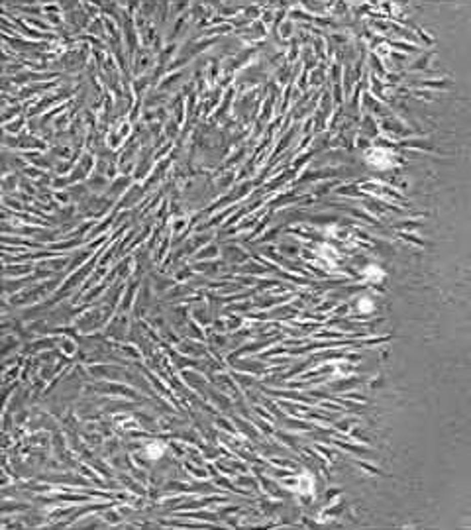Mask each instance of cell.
Returning <instances> with one entry per match:
<instances>
[{"label":"cell","mask_w":471,"mask_h":530,"mask_svg":"<svg viewBox=\"0 0 471 530\" xmlns=\"http://www.w3.org/2000/svg\"><path fill=\"white\" fill-rule=\"evenodd\" d=\"M365 161L371 167L385 171V169L393 167V153L389 149H385V147H371V149L365 151Z\"/></svg>","instance_id":"1"},{"label":"cell","mask_w":471,"mask_h":530,"mask_svg":"<svg viewBox=\"0 0 471 530\" xmlns=\"http://www.w3.org/2000/svg\"><path fill=\"white\" fill-rule=\"evenodd\" d=\"M144 454L147 459H161L165 454V444L163 442H149L144 448Z\"/></svg>","instance_id":"2"},{"label":"cell","mask_w":471,"mask_h":530,"mask_svg":"<svg viewBox=\"0 0 471 530\" xmlns=\"http://www.w3.org/2000/svg\"><path fill=\"white\" fill-rule=\"evenodd\" d=\"M361 275H363L367 281H371V283H381L383 277H385V271H383L379 265L371 263V265H367V267H363Z\"/></svg>","instance_id":"3"},{"label":"cell","mask_w":471,"mask_h":530,"mask_svg":"<svg viewBox=\"0 0 471 530\" xmlns=\"http://www.w3.org/2000/svg\"><path fill=\"white\" fill-rule=\"evenodd\" d=\"M359 310L361 312H371L373 310V301L371 299H361L359 301Z\"/></svg>","instance_id":"4"}]
</instances>
